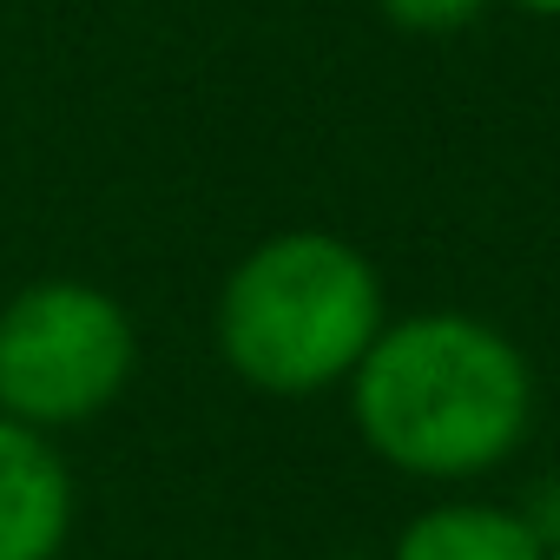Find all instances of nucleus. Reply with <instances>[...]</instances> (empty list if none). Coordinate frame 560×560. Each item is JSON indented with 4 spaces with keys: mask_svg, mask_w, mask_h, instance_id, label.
<instances>
[{
    "mask_svg": "<svg viewBox=\"0 0 560 560\" xmlns=\"http://www.w3.org/2000/svg\"><path fill=\"white\" fill-rule=\"evenodd\" d=\"M514 8H527V14H540V21H560V0H514Z\"/></svg>",
    "mask_w": 560,
    "mask_h": 560,
    "instance_id": "0eeeda50",
    "label": "nucleus"
},
{
    "mask_svg": "<svg viewBox=\"0 0 560 560\" xmlns=\"http://www.w3.org/2000/svg\"><path fill=\"white\" fill-rule=\"evenodd\" d=\"M383 14L409 34H455L481 14V0H383Z\"/></svg>",
    "mask_w": 560,
    "mask_h": 560,
    "instance_id": "423d86ee",
    "label": "nucleus"
},
{
    "mask_svg": "<svg viewBox=\"0 0 560 560\" xmlns=\"http://www.w3.org/2000/svg\"><path fill=\"white\" fill-rule=\"evenodd\" d=\"M132 324L93 284H34L0 311V416L27 429L93 422L132 376Z\"/></svg>",
    "mask_w": 560,
    "mask_h": 560,
    "instance_id": "7ed1b4c3",
    "label": "nucleus"
},
{
    "mask_svg": "<svg viewBox=\"0 0 560 560\" xmlns=\"http://www.w3.org/2000/svg\"><path fill=\"white\" fill-rule=\"evenodd\" d=\"M547 560H560V547H547Z\"/></svg>",
    "mask_w": 560,
    "mask_h": 560,
    "instance_id": "1a4fd4ad",
    "label": "nucleus"
},
{
    "mask_svg": "<svg viewBox=\"0 0 560 560\" xmlns=\"http://www.w3.org/2000/svg\"><path fill=\"white\" fill-rule=\"evenodd\" d=\"M337 560H363V553H337Z\"/></svg>",
    "mask_w": 560,
    "mask_h": 560,
    "instance_id": "6e6552de",
    "label": "nucleus"
},
{
    "mask_svg": "<svg viewBox=\"0 0 560 560\" xmlns=\"http://www.w3.org/2000/svg\"><path fill=\"white\" fill-rule=\"evenodd\" d=\"M350 383L363 442L389 468L422 481H462L508 462L534 409V376L521 350L462 311L376 330Z\"/></svg>",
    "mask_w": 560,
    "mask_h": 560,
    "instance_id": "f257e3e1",
    "label": "nucleus"
},
{
    "mask_svg": "<svg viewBox=\"0 0 560 560\" xmlns=\"http://www.w3.org/2000/svg\"><path fill=\"white\" fill-rule=\"evenodd\" d=\"M383 330V284L357 244L284 231L257 244L218 298L224 363L270 396H311L343 383Z\"/></svg>",
    "mask_w": 560,
    "mask_h": 560,
    "instance_id": "f03ea898",
    "label": "nucleus"
},
{
    "mask_svg": "<svg viewBox=\"0 0 560 560\" xmlns=\"http://www.w3.org/2000/svg\"><path fill=\"white\" fill-rule=\"evenodd\" d=\"M73 527V481L54 442L0 416V560H54Z\"/></svg>",
    "mask_w": 560,
    "mask_h": 560,
    "instance_id": "20e7f679",
    "label": "nucleus"
},
{
    "mask_svg": "<svg viewBox=\"0 0 560 560\" xmlns=\"http://www.w3.org/2000/svg\"><path fill=\"white\" fill-rule=\"evenodd\" d=\"M396 560H547V540L527 514L488 501H448L402 527Z\"/></svg>",
    "mask_w": 560,
    "mask_h": 560,
    "instance_id": "39448f33",
    "label": "nucleus"
}]
</instances>
